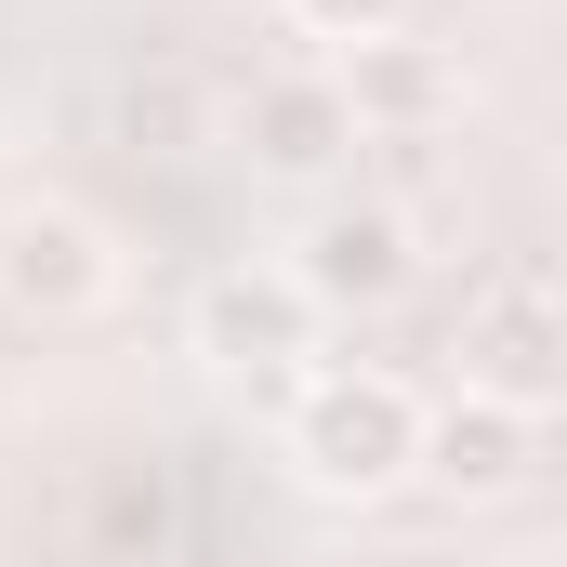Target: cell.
I'll return each mask as SVG.
<instances>
[{
  "label": "cell",
  "instance_id": "obj_1",
  "mask_svg": "<svg viewBox=\"0 0 567 567\" xmlns=\"http://www.w3.org/2000/svg\"><path fill=\"white\" fill-rule=\"evenodd\" d=\"M290 449H303V475H317L330 502H370V488L410 475V449H423V396H410L396 370H317L303 410H290Z\"/></svg>",
  "mask_w": 567,
  "mask_h": 567
},
{
  "label": "cell",
  "instance_id": "obj_3",
  "mask_svg": "<svg viewBox=\"0 0 567 567\" xmlns=\"http://www.w3.org/2000/svg\"><path fill=\"white\" fill-rule=\"evenodd\" d=\"M528 462H542V410H502V396H449L423 410V449H410V475L435 488H462V502H502V488H528Z\"/></svg>",
  "mask_w": 567,
  "mask_h": 567
},
{
  "label": "cell",
  "instance_id": "obj_4",
  "mask_svg": "<svg viewBox=\"0 0 567 567\" xmlns=\"http://www.w3.org/2000/svg\"><path fill=\"white\" fill-rule=\"evenodd\" d=\"M317 343V290L290 278V265H225V278L198 290V357H225V370H290Z\"/></svg>",
  "mask_w": 567,
  "mask_h": 567
},
{
  "label": "cell",
  "instance_id": "obj_7",
  "mask_svg": "<svg viewBox=\"0 0 567 567\" xmlns=\"http://www.w3.org/2000/svg\"><path fill=\"white\" fill-rule=\"evenodd\" d=\"M0 290H13L27 317H80V303L106 290V238H93L80 212H53V198H40V212H13V225H0Z\"/></svg>",
  "mask_w": 567,
  "mask_h": 567
},
{
  "label": "cell",
  "instance_id": "obj_5",
  "mask_svg": "<svg viewBox=\"0 0 567 567\" xmlns=\"http://www.w3.org/2000/svg\"><path fill=\"white\" fill-rule=\"evenodd\" d=\"M238 145H251L265 172H290V185H317V172L357 145V106H343V80H330V66H278V80H251Z\"/></svg>",
  "mask_w": 567,
  "mask_h": 567
},
{
  "label": "cell",
  "instance_id": "obj_9",
  "mask_svg": "<svg viewBox=\"0 0 567 567\" xmlns=\"http://www.w3.org/2000/svg\"><path fill=\"white\" fill-rule=\"evenodd\" d=\"M290 13H303L317 40H396V13H410V0H290Z\"/></svg>",
  "mask_w": 567,
  "mask_h": 567
},
{
  "label": "cell",
  "instance_id": "obj_6",
  "mask_svg": "<svg viewBox=\"0 0 567 567\" xmlns=\"http://www.w3.org/2000/svg\"><path fill=\"white\" fill-rule=\"evenodd\" d=\"M290 278L317 290V317H330V303H396V290H410V212H383V198L317 212V238H303Z\"/></svg>",
  "mask_w": 567,
  "mask_h": 567
},
{
  "label": "cell",
  "instance_id": "obj_2",
  "mask_svg": "<svg viewBox=\"0 0 567 567\" xmlns=\"http://www.w3.org/2000/svg\"><path fill=\"white\" fill-rule=\"evenodd\" d=\"M462 370H475V396H502V410H555V383H567L555 290L542 278H488L475 317H462Z\"/></svg>",
  "mask_w": 567,
  "mask_h": 567
},
{
  "label": "cell",
  "instance_id": "obj_8",
  "mask_svg": "<svg viewBox=\"0 0 567 567\" xmlns=\"http://www.w3.org/2000/svg\"><path fill=\"white\" fill-rule=\"evenodd\" d=\"M343 106H357V133H370V120H396V133H410V120H435V106H449V66H435V53H410V40H357Z\"/></svg>",
  "mask_w": 567,
  "mask_h": 567
}]
</instances>
